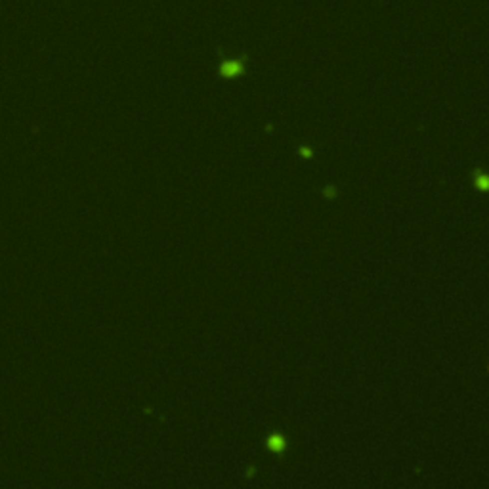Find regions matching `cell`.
Returning <instances> with one entry per match:
<instances>
[{
	"mask_svg": "<svg viewBox=\"0 0 489 489\" xmlns=\"http://www.w3.org/2000/svg\"><path fill=\"white\" fill-rule=\"evenodd\" d=\"M474 185L476 187H480V189H488L489 187V180H488V176H486V172H478L476 174V178H474Z\"/></svg>",
	"mask_w": 489,
	"mask_h": 489,
	"instance_id": "7a4b0ae2",
	"label": "cell"
},
{
	"mask_svg": "<svg viewBox=\"0 0 489 489\" xmlns=\"http://www.w3.org/2000/svg\"><path fill=\"white\" fill-rule=\"evenodd\" d=\"M247 71V55H239V57H228L222 59V63L218 65V75L226 80H233L245 75Z\"/></svg>",
	"mask_w": 489,
	"mask_h": 489,
	"instance_id": "6da1fadb",
	"label": "cell"
},
{
	"mask_svg": "<svg viewBox=\"0 0 489 489\" xmlns=\"http://www.w3.org/2000/svg\"><path fill=\"white\" fill-rule=\"evenodd\" d=\"M298 155H300L302 159H312V157H314V149H312L310 145H300V147H298Z\"/></svg>",
	"mask_w": 489,
	"mask_h": 489,
	"instance_id": "3957f363",
	"label": "cell"
}]
</instances>
